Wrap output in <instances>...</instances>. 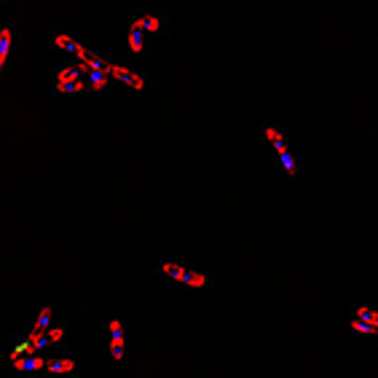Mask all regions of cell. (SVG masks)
<instances>
[{
    "label": "cell",
    "instance_id": "obj_11",
    "mask_svg": "<svg viewBox=\"0 0 378 378\" xmlns=\"http://www.w3.org/2000/svg\"><path fill=\"white\" fill-rule=\"evenodd\" d=\"M11 49H14V32L8 30V27H0V64L3 67H8Z\"/></svg>",
    "mask_w": 378,
    "mask_h": 378
},
{
    "label": "cell",
    "instance_id": "obj_3",
    "mask_svg": "<svg viewBox=\"0 0 378 378\" xmlns=\"http://www.w3.org/2000/svg\"><path fill=\"white\" fill-rule=\"evenodd\" d=\"M158 274L166 277L169 282L186 287V290H210V284H212V277L207 271L188 266V263H180V260H161Z\"/></svg>",
    "mask_w": 378,
    "mask_h": 378
},
{
    "label": "cell",
    "instance_id": "obj_12",
    "mask_svg": "<svg viewBox=\"0 0 378 378\" xmlns=\"http://www.w3.org/2000/svg\"><path fill=\"white\" fill-rule=\"evenodd\" d=\"M64 336H67L64 325H51L46 333V341H49V346H60V344H64Z\"/></svg>",
    "mask_w": 378,
    "mask_h": 378
},
{
    "label": "cell",
    "instance_id": "obj_7",
    "mask_svg": "<svg viewBox=\"0 0 378 378\" xmlns=\"http://www.w3.org/2000/svg\"><path fill=\"white\" fill-rule=\"evenodd\" d=\"M108 351L113 362H124L126 357V325L121 316L108 319Z\"/></svg>",
    "mask_w": 378,
    "mask_h": 378
},
{
    "label": "cell",
    "instance_id": "obj_1",
    "mask_svg": "<svg viewBox=\"0 0 378 378\" xmlns=\"http://www.w3.org/2000/svg\"><path fill=\"white\" fill-rule=\"evenodd\" d=\"M166 30V14L158 8H140L126 25V49L129 54H145L148 46Z\"/></svg>",
    "mask_w": 378,
    "mask_h": 378
},
{
    "label": "cell",
    "instance_id": "obj_13",
    "mask_svg": "<svg viewBox=\"0 0 378 378\" xmlns=\"http://www.w3.org/2000/svg\"><path fill=\"white\" fill-rule=\"evenodd\" d=\"M0 3H5V0H0Z\"/></svg>",
    "mask_w": 378,
    "mask_h": 378
},
{
    "label": "cell",
    "instance_id": "obj_10",
    "mask_svg": "<svg viewBox=\"0 0 378 378\" xmlns=\"http://www.w3.org/2000/svg\"><path fill=\"white\" fill-rule=\"evenodd\" d=\"M51 322H54V309H51V306H40L38 314L32 316V322H30L27 330H32V333H49Z\"/></svg>",
    "mask_w": 378,
    "mask_h": 378
},
{
    "label": "cell",
    "instance_id": "obj_5",
    "mask_svg": "<svg viewBox=\"0 0 378 378\" xmlns=\"http://www.w3.org/2000/svg\"><path fill=\"white\" fill-rule=\"evenodd\" d=\"M105 75L110 78V84H121L124 89L129 92H145L148 86H151V78L145 75V73H140V70H134V67H126L121 62H108V70H105Z\"/></svg>",
    "mask_w": 378,
    "mask_h": 378
},
{
    "label": "cell",
    "instance_id": "obj_8",
    "mask_svg": "<svg viewBox=\"0 0 378 378\" xmlns=\"http://www.w3.org/2000/svg\"><path fill=\"white\" fill-rule=\"evenodd\" d=\"M46 354H25V357H8V365L14 373H22V376H38L43 373L46 368Z\"/></svg>",
    "mask_w": 378,
    "mask_h": 378
},
{
    "label": "cell",
    "instance_id": "obj_6",
    "mask_svg": "<svg viewBox=\"0 0 378 378\" xmlns=\"http://www.w3.org/2000/svg\"><path fill=\"white\" fill-rule=\"evenodd\" d=\"M349 327L357 333V336H365V338H376L378 341V306L370 303H357L349 314Z\"/></svg>",
    "mask_w": 378,
    "mask_h": 378
},
{
    "label": "cell",
    "instance_id": "obj_2",
    "mask_svg": "<svg viewBox=\"0 0 378 378\" xmlns=\"http://www.w3.org/2000/svg\"><path fill=\"white\" fill-rule=\"evenodd\" d=\"M260 140L274 153V161H277V166H279V172H282L284 177H295L298 169H301V164H298V156H295V151H292V145H290L282 126L263 124L260 126Z\"/></svg>",
    "mask_w": 378,
    "mask_h": 378
},
{
    "label": "cell",
    "instance_id": "obj_9",
    "mask_svg": "<svg viewBox=\"0 0 378 378\" xmlns=\"http://www.w3.org/2000/svg\"><path fill=\"white\" fill-rule=\"evenodd\" d=\"M75 373H78V360L70 354L46 360V368H43V376H75Z\"/></svg>",
    "mask_w": 378,
    "mask_h": 378
},
{
    "label": "cell",
    "instance_id": "obj_4",
    "mask_svg": "<svg viewBox=\"0 0 378 378\" xmlns=\"http://www.w3.org/2000/svg\"><path fill=\"white\" fill-rule=\"evenodd\" d=\"M51 89L62 97H78L84 92H89V84H86V73L78 67L75 62L62 64L57 73H54V81H51Z\"/></svg>",
    "mask_w": 378,
    "mask_h": 378
}]
</instances>
